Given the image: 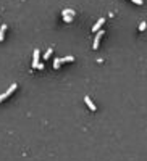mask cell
I'll return each mask as SVG.
<instances>
[{
	"instance_id": "cell-6",
	"label": "cell",
	"mask_w": 147,
	"mask_h": 161,
	"mask_svg": "<svg viewBox=\"0 0 147 161\" xmlns=\"http://www.w3.org/2000/svg\"><path fill=\"white\" fill-rule=\"evenodd\" d=\"M61 63H68V61H74V56L73 55H68V56H63V58H60Z\"/></svg>"
},
{
	"instance_id": "cell-8",
	"label": "cell",
	"mask_w": 147,
	"mask_h": 161,
	"mask_svg": "<svg viewBox=\"0 0 147 161\" xmlns=\"http://www.w3.org/2000/svg\"><path fill=\"white\" fill-rule=\"evenodd\" d=\"M60 64H61L60 58H55V60H53V68H55V69H58V68H60Z\"/></svg>"
},
{
	"instance_id": "cell-2",
	"label": "cell",
	"mask_w": 147,
	"mask_h": 161,
	"mask_svg": "<svg viewBox=\"0 0 147 161\" xmlns=\"http://www.w3.org/2000/svg\"><path fill=\"white\" fill-rule=\"evenodd\" d=\"M102 36H103V31H102V29H100L99 32H95V37H94V45H92V47H94V50H97V48H99V42H100Z\"/></svg>"
},
{
	"instance_id": "cell-4",
	"label": "cell",
	"mask_w": 147,
	"mask_h": 161,
	"mask_svg": "<svg viewBox=\"0 0 147 161\" xmlns=\"http://www.w3.org/2000/svg\"><path fill=\"white\" fill-rule=\"evenodd\" d=\"M105 23V18H100V20L97 21V23L94 24V28H92V32H99L100 31V28H102V24Z\"/></svg>"
},
{
	"instance_id": "cell-10",
	"label": "cell",
	"mask_w": 147,
	"mask_h": 161,
	"mask_svg": "<svg viewBox=\"0 0 147 161\" xmlns=\"http://www.w3.org/2000/svg\"><path fill=\"white\" fill-rule=\"evenodd\" d=\"M52 48H49V50H47V52H45V55H44V60H47V58H50V55H52Z\"/></svg>"
},
{
	"instance_id": "cell-9",
	"label": "cell",
	"mask_w": 147,
	"mask_h": 161,
	"mask_svg": "<svg viewBox=\"0 0 147 161\" xmlns=\"http://www.w3.org/2000/svg\"><path fill=\"white\" fill-rule=\"evenodd\" d=\"M63 20H65L66 23H69V21H73V16H71V15H66V13H63Z\"/></svg>"
},
{
	"instance_id": "cell-5",
	"label": "cell",
	"mask_w": 147,
	"mask_h": 161,
	"mask_svg": "<svg viewBox=\"0 0 147 161\" xmlns=\"http://www.w3.org/2000/svg\"><path fill=\"white\" fill-rule=\"evenodd\" d=\"M84 101H86V105H87V106H89V110H92V111H95V108H97V106H95V105H94V101L91 100L89 97H84Z\"/></svg>"
},
{
	"instance_id": "cell-13",
	"label": "cell",
	"mask_w": 147,
	"mask_h": 161,
	"mask_svg": "<svg viewBox=\"0 0 147 161\" xmlns=\"http://www.w3.org/2000/svg\"><path fill=\"white\" fill-rule=\"evenodd\" d=\"M131 2H134L136 5H142V3H144L142 0H131Z\"/></svg>"
},
{
	"instance_id": "cell-11",
	"label": "cell",
	"mask_w": 147,
	"mask_h": 161,
	"mask_svg": "<svg viewBox=\"0 0 147 161\" xmlns=\"http://www.w3.org/2000/svg\"><path fill=\"white\" fill-rule=\"evenodd\" d=\"M146 28H147V24H146V21H142V23L139 24V31H146Z\"/></svg>"
},
{
	"instance_id": "cell-12",
	"label": "cell",
	"mask_w": 147,
	"mask_h": 161,
	"mask_svg": "<svg viewBox=\"0 0 147 161\" xmlns=\"http://www.w3.org/2000/svg\"><path fill=\"white\" fill-rule=\"evenodd\" d=\"M63 13H66V15H71V16H74V12H73V10H69V8H68V10H63Z\"/></svg>"
},
{
	"instance_id": "cell-1",
	"label": "cell",
	"mask_w": 147,
	"mask_h": 161,
	"mask_svg": "<svg viewBox=\"0 0 147 161\" xmlns=\"http://www.w3.org/2000/svg\"><path fill=\"white\" fill-rule=\"evenodd\" d=\"M16 87H18L16 84H12V85H10V89H8V90H7L5 93H2V95H0V103H2V101H3L5 98H8V97L12 95V93L15 92V90H16Z\"/></svg>"
},
{
	"instance_id": "cell-3",
	"label": "cell",
	"mask_w": 147,
	"mask_h": 161,
	"mask_svg": "<svg viewBox=\"0 0 147 161\" xmlns=\"http://www.w3.org/2000/svg\"><path fill=\"white\" fill-rule=\"evenodd\" d=\"M39 55H41V53H39V50H34V55H33V68H36L37 69V66H39Z\"/></svg>"
},
{
	"instance_id": "cell-14",
	"label": "cell",
	"mask_w": 147,
	"mask_h": 161,
	"mask_svg": "<svg viewBox=\"0 0 147 161\" xmlns=\"http://www.w3.org/2000/svg\"><path fill=\"white\" fill-rule=\"evenodd\" d=\"M45 66H44V63H39V66H37V69H44Z\"/></svg>"
},
{
	"instance_id": "cell-7",
	"label": "cell",
	"mask_w": 147,
	"mask_h": 161,
	"mask_svg": "<svg viewBox=\"0 0 147 161\" xmlns=\"http://www.w3.org/2000/svg\"><path fill=\"white\" fill-rule=\"evenodd\" d=\"M5 31H7V24H2V28H0V40H3Z\"/></svg>"
}]
</instances>
